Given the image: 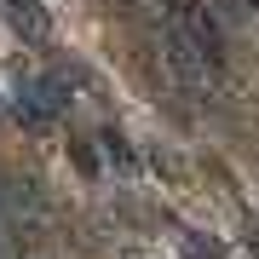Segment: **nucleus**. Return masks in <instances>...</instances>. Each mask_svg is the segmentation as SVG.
Returning a JSON list of instances; mask_svg holds the SVG:
<instances>
[{
    "label": "nucleus",
    "mask_w": 259,
    "mask_h": 259,
    "mask_svg": "<svg viewBox=\"0 0 259 259\" xmlns=\"http://www.w3.org/2000/svg\"><path fill=\"white\" fill-rule=\"evenodd\" d=\"M6 18H12V29L29 35V40H47V35H52V18H47L40 0H6Z\"/></svg>",
    "instance_id": "f257e3e1"
},
{
    "label": "nucleus",
    "mask_w": 259,
    "mask_h": 259,
    "mask_svg": "<svg viewBox=\"0 0 259 259\" xmlns=\"http://www.w3.org/2000/svg\"><path fill=\"white\" fill-rule=\"evenodd\" d=\"M98 144H104V156H110V167H121V173H127V179L139 173V156H133V144L121 139L115 127H104V133H98Z\"/></svg>",
    "instance_id": "f03ea898"
},
{
    "label": "nucleus",
    "mask_w": 259,
    "mask_h": 259,
    "mask_svg": "<svg viewBox=\"0 0 259 259\" xmlns=\"http://www.w3.org/2000/svg\"><path fill=\"white\" fill-rule=\"evenodd\" d=\"M69 156H75V167H81L87 179H98V156H93V150H87L81 139H69Z\"/></svg>",
    "instance_id": "7ed1b4c3"
},
{
    "label": "nucleus",
    "mask_w": 259,
    "mask_h": 259,
    "mask_svg": "<svg viewBox=\"0 0 259 259\" xmlns=\"http://www.w3.org/2000/svg\"><path fill=\"white\" fill-rule=\"evenodd\" d=\"M150 167H156L161 179H173V185H185V173H179V161H173V156H161V150L150 156Z\"/></svg>",
    "instance_id": "20e7f679"
},
{
    "label": "nucleus",
    "mask_w": 259,
    "mask_h": 259,
    "mask_svg": "<svg viewBox=\"0 0 259 259\" xmlns=\"http://www.w3.org/2000/svg\"><path fill=\"white\" fill-rule=\"evenodd\" d=\"M248 12H259V0H248Z\"/></svg>",
    "instance_id": "39448f33"
},
{
    "label": "nucleus",
    "mask_w": 259,
    "mask_h": 259,
    "mask_svg": "<svg viewBox=\"0 0 259 259\" xmlns=\"http://www.w3.org/2000/svg\"><path fill=\"white\" fill-rule=\"evenodd\" d=\"M248 259H259V248H253V253H248Z\"/></svg>",
    "instance_id": "423d86ee"
}]
</instances>
